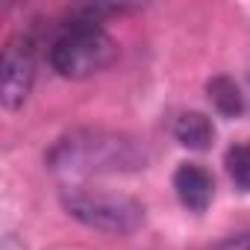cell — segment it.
Segmentation results:
<instances>
[{
	"mask_svg": "<svg viewBox=\"0 0 250 250\" xmlns=\"http://www.w3.org/2000/svg\"><path fill=\"white\" fill-rule=\"evenodd\" d=\"M147 147L124 133L106 130H77L59 139L47 153V168L65 180L136 174L147 168Z\"/></svg>",
	"mask_w": 250,
	"mask_h": 250,
	"instance_id": "1",
	"label": "cell"
},
{
	"mask_svg": "<svg viewBox=\"0 0 250 250\" xmlns=\"http://www.w3.org/2000/svg\"><path fill=\"white\" fill-rule=\"evenodd\" d=\"M118 56V44L112 42V36L85 18H71V24H65V30L50 42L47 50V62L50 68L65 77V80H85L103 68H109Z\"/></svg>",
	"mask_w": 250,
	"mask_h": 250,
	"instance_id": "2",
	"label": "cell"
},
{
	"mask_svg": "<svg viewBox=\"0 0 250 250\" xmlns=\"http://www.w3.org/2000/svg\"><path fill=\"white\" fill-rule=\"evenodd\" d=\"M62 203L68 215L77 218L80 224L100 232H112V235H127L139 229L145 221V206L127 194H100V191L71 188L62 194Z\"/></svg>",
	"mask_w": 250,
	"mask_h": 250,
	"instance_id": "3",
	"label": "cell"
},
{
	"mask_svg": "<svg viewBox=\"0 0 250 250\" xmlns=\"http://www.w3.org/2000/svg\"><path fill=\"white\" fill-rule=\"evenodd\" d=\"M36 83V42L30 36H15L6 42L0 56V103L15 112L27 103Z\"/></svg>",
	"mask_w": 250,
	"mask_h": 250,
	"instance_id": "4",
	"label": "cell"
},
{
	"mask_svg": "<svg viewBox=\"0 0 250 250\" xmlns=\"http://www.w3.org/2000/svg\"><path fill=\"white\" fill-rule=\"evenodd\" d=\"M174 191L180 197V203L191 212H203L209 203H212V194H215V180L206 168L194 165V162H186L177 168L174 174Z\"/></svg>",
	"mask_w": 250,
	"mask_h": 250,
	"instance_id": "5",
	"label": "cell"
},
{
	"mask_svg": "<svg viewBox=\"0 0 250 250\" xmlns=\"http://www.w3.org/2000/svg\"><path fill=\"white\" fill-rule=\"evenodd\" d=\"M174 139L188 150H206L215 142V127L203 112H183L174 124Z\"/></svg>",
	"mask_w": 250,
	"mask_h": 250,
	"instance_id": "6",
	"label": "cell"
},
{
	"mask_svg": "<svg viewBox=\"0 0 250 250\" xmlns=\"http://www.w3.org/2000/svg\"><path fill=\"white\" fill-rule=\"evenodd\" d=\"M206 91H209L212 106H215L221 115H227V118L241 115V109H244V97H241L238 85H235L229 77H215V80H209Z\"/></svg>",
	"mask_w": 250,
	"mask_h": 250,
	"instance_id": "7",
	"label": "cell"
},
{
	"mask_svg": "<svg viewBox=\"0 0 250 250\" xmlns=\"http://www.w3.org/2000/svg\"><path fill=\"white\" fill-rule=\"evenodd\" d=\"M227 174L238 191H250V145H232L227 150Z\"/></svg>",
	"mask_w": 250,
	"mask_h": 250,
	"instance_id": "8",
	"label": "cell"
},
{
	"mask_svg": "<svg viewBox=\"0 0 250 250\" xmlns=\"http://www.w3.org/2000/svg\"><path fill=\"white\" fill-rule=\"evenodd\" d=\"M215 250H250V232H238V235H229L224 238Z\"/></svg>",
	"mask_w": 250,
	"mask_h": 250,
	"instance_id": "9",
	"label": "cell"
}]
</instances>
